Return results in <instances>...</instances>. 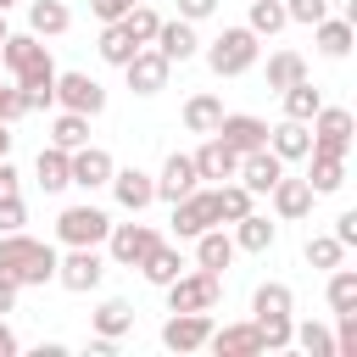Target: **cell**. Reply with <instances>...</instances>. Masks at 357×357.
Wrapping results in <instances>:
<instances>
[{
	"instance_id": "39",
	"label": "cell",
	"mask_w": 357,
	"mask_h": 357,
	"mask_svg": "<svg viewBox=\"0 0 357 357\" xmlns=\"http://www.w3.org/2000/svg\"><path fill=\"white\" fill-rule=\"evenodd\" d=\"M301 351H312V357H335V340H329V329H318V324H301Z\"/></svg>"
},
{
	"instance_id": "13",
	"label": "cell",
	"mask_w": 357,
	"mask_h": 357,
	"mask_svg": "<svg viewBox=\"0 0 357 357\" xmlns=\"http://www.w3.org/2000/svg\"><path fill=\"white\" fill-rule=\"evenodd\" d=\"M195 178H201V173H195V162L173 151V156H167V167H162V178H156V190H162L167 201H178V195H190V190H195Z\"/></svg>"
},
{
	"instance_id": "29",
	"label": "cell",
	"mask_w": 357,
	"mask_h": 357,
	"mask_svg": "<svg viewBox=\"0 0 357 357\" xmlns=\"http://www.w3.org/2000/svg\"><path fill=\"white\" fill-rule=\"evenodd\" d=\"M301 73H307V67H301V56H296V50H279V56L268 61V84H273V89H290Z\"/></svg>"
},
{
	"instance_id": "25",
	"label": "cell",
	"mask_w": 357,
	"mask_h": 357,
	"mask_svg": "<svg viewBox=\"0 0 357 357\" xmlns=\"http://www.w3.org/2000/svg\"><path fill=\"white\" fill-rule=\"evenodd\" d=\"M218 117H223V106H218L212 95H195V100L184 106V123H190L195 134H212V128H218Z\"/></svg>"
},
{
	"instance_id": "22",
	"label": "cell",
	"mask_w": 357,
	"mask_h": 357,
	"mask_svg": "<svg viewBox=\"0 0 357 357\" xmlns=\"http://www.w3.org/2000/svg\"><path fill=\"white\" fill-rule=\"evenodd\" d=\"M134 50H139V45H134V33H128V28H123V17H117V22H112V28H106V33H100V56H106V61H117V67H123V61H128V56H134Z\"/></svg>"
},
{
	"instance_id": "52",
	"label": "cell",
	"mask_w": 357,
	"mask_h": 357,
	"mask_svg": "<svg viewBox=\"0 0 357 357\" xmlns=\"http://www.w3.org/2000/svg\"><path fill=\"white\" fill-rule=\"evenodd\" d=\"M0 45H6V11H0Z\"/></svg>"
},
{
	"instance_id": "45",
	"label": "cell",
	"mask_w": 357,
	"mask_h": 357,
	"mask_svg": "<svg viewBox=\"0 0 357 357\" xmlns=\"http://www.w3.org/2000/svg\"><path fill=\"white\" fill-rule=\"evenodd\" d=\"M340 351H346V357L357 351V318H351V312H340Z\"/></svg>"
},
{
	"instance_id": "24",
	"label": "cell",
	"mask_w": 357,
	"mask_h": 357,
	"mask_svg": "<svg viewBox=\"0 0 357 357\" xmlns=\"http://www.w3.org/2000/svg\"><path fill=\"white\" fill-rule=\"evenodd\" d=\"M284 112H290V117H296V123H307V117H312V112H318V89H312V84H307V78H296V84H290V89H284Z\"/></svg>"
},
{
	"instance_id": "49",
	"label": "cell",
	"mask_w": 357,
	"mask_h": 357,
	"mask_svg": "<svg viewBox=\"0 0 357 357\" xmlns=\"http://www.w3.org/2000/svg\"><path fill=\"white\" fill-rule=\"evenodd\" d=\"M178 6H184V17H206L212 11V0H178Z\"/></svg>"
},
{
	"instance_id": "23",
	"label": "cell",
	"mask_w": 357,
	"mask_h": 357,
	"mask_svg": "<svg viewBox=\"0 0 357 357\" xmlns=\"http://www.w3.org/2000/svg\"><path fill=\"white\" fill-rule=\"evenodd\" d=\"M151 195H156V184H151V178H145L139 167H128V173H117V201H123V206H145Z\"/></svg>"
},
{
	"instance_id": "1",
	"label": "cell",
	"mask_w": 357,
	"mask_h": 357,
	"mask_svg": "<svg viewBox=\"0 0 357 357\" xmlns=\"http://www.w3.org/2000/svg\"><path fill=\"white\" fill-rule=\"evenodd\" d=\"M0 273L11 279V284H45L50 273H56V251L45 245V240H28V234H6L0 240Z\"/></svg>"
},
{
	"instance_id": "46",
	"label": "cell",
	"mask_w": 357,
	"mask_h": 357,
	"mask_svg": "<svg viewBox=\"0 0 357 357\" xmlns=\"http://www.w3.org/2000/svg\"><path fill=\"white\" fill-rule=\"evenodd\" d=\"M335 240H340V245H351V240H357V212H340V223H335Z\"/></svg>"
},
{
	"instance_id": "11",
	"label": "cell",
	"mask_w": 357,
	"mask_h": 357,
	"mask_svg": "<svg viewBox=\"0 0 357 357\" xmlns=\"http://www.w3.org/2000/svg\"><path fill=\"white\" fill-rule=\"evenodd\" d=\"M206 335H212L206 312H178V318H167V329H162V340H167L173 351H195Z\"/></svg>"
},
{
	"instance_id": "4",
	"label": "cell",
	"mask_w": 357,
	"mask_h": 357,
	"mask_svg": "<svg viewBox=\"0 0 357 357\" xmlns=\"http://www.w3.org/2000/svg\"><path fill=\"white\" fill-rule=\"evenodd\" d=\"M56 223H61V240H73V245H95V240H106V229H112L100 206H67Z\"/></svg>"
},
{
	"instance_id": "36",
	"label": "cell",
	"mask_w": 357,
	"mask_h": 357,
	"mask_svg": "<svg viewBox=\"0 0 357 357\" xmlns=\"http://www.w3.org/2000/svg\"><path fill=\"white\" fill-rule=\"evenodd\" d=\"M329 307H335V312H357V273L340 268V273L329 279Z\"/></svg>"
},
{
	"instance_id": "27",
	"label": "cell",
	"mask_w": 357,
	"mask_h": 357,
	"mask_svg": "<svg viewBox=\"0 0 357 357\" xmlns=\"http://www.w3.org/2000/svg\"><path fill=\"white\" fill-rule=\"evenodd\" d=\"M212 206H218V218H245L251 212V190L245 184H223V190H212Z\"/></svg>"
},
{
	"instance_id": "21",
	"label": "cell",
	"mask_w": 357,
	"mask_h": 357,
	"mask_svg": "<svg viewBox=\"0 0 357 357\" xmlns=\"http://www.w3.org/2000/svg\"><path fill=\"white\" fill-rule=\"evenodd\" d=\"M307 151H312L307 123H296V117H290V123H279V128H273V156H279V162H284V156H307Z\"/></svg>"
},
{
	"instance_id": "9",
	"label": "cell",
	"mask_w": 357,
	"mask_h": 357,
	"mask_svg": "<svg viewBox=\"0 0 357 357\" xmlns=\"http://www.w3.org/2000/svg\"><path fill=\"white\" fill-rule=\"evenodd\" d=\"M173 223H178V234H201V229H212L218 223V206H212V195H178L173 201Z\"/></svg>"
},
{
	"instance_id": "15",
	"label": "cell",
	"mask_w": 357,
	"mask_h": 357,
	"mask_svg": "<svg viewBox=\"0 0 357 357\" xmlns=\"http://www.w3.org/2000/svg\"><path fill=\"white\" fill-rule=\"evenodd\" d=\"M245 190H273L279 184V156L268 151V145H257V151H245Z\"/></svg>"
},
{
	"instance_id": "20",
	"label": "cell",
	"mask_w": 357,
	"mask_h": 357,
	"mask_svg": "<svg viewBox=\"0 0 357 357\" xmlns=\"http://www.w3.org/2000/svg\"><path fill=\"white\" fill-rule=\"evenodd\" d=\"M139 268H145V279H151V284H167V279H178L184 257H178L173 245H162V240H156V245L145 251V262H139Z\"/></svg>"
},
{
	"instance_id": "26",
	"label": "cell",
	"mask_w": 357,
	"mask_h": 357,
	"mask_svg": "<svg viewBox=\"0 0 357 357\" xmlns=\"http://www.w3.org/2000/svg\"><path fill=\"white\" fill-rule=\"evenodd\" d=\"M33 173H39L45 190H61V184H67V151H61V145H56V151H39Z\"/></svg>"
},
{
	"instance_id": "8",
	"label": "cell",
	"mask_w": 357,
	"mask_h": 357,
	"mask_svg": "<svg viewBox=\"0 0 357 357\" xmlns=\"http://www.w3.org/2000/svg\"><path fill=\"white\" fill-rule=\"evenodd\" d=\"M190 162H195V173H201V178H234V167H240V151H234V145H223V139L212 134V139H206V145H201Z\"/></svg>"
},
{
	"instance_id": "14",
	"label": "cell",
	"mask_w": 357,
	"mask_h": 357,
	"mask_svg": "<svg viewBox=\"0 0 357 357\" xmlns=\"http://www.w3.org/2000/svg\"><path fill=\"white\" fill-rule=\"evenodd\" d=\"M56 273H61V284H67V290H89V284L100 279V257H95L89 245H78V251H73Z\"/></svg>"
},
{
	"instance_id": "44",
	"label": "cell",
	"mask_w": 357,
	"mask_h": 357,
	"mask_svg": "<svg viewBox=\"0 0 357 357\" xmlns=\"http://www.w3.org/2000/svg\"><path fill=\"white\" fill-rule=\"evenodd\" d=\"M324 11H329V0H290L284 17H296V22H324Z\"/></svg>"
},
{
	"instance_id": "18",
	"label": "cell",
	"mask_w": 357,
	"mask_h": 357,
	"mask_svg": "<svg viewBox=\"0 0 357 357\" xmlns=\"http://www.w3.org/2000/svg\"><path fill=\"white\" fill-rule=\"evenodd\" d=\"M273 206H279L284 218H301V212L312 206V184H307V178H284V173H279V184H273Z\"/></svg>"
},
{
	"instance_id": "32",
	"label": "cell",
	"mask_w": 357,
	"mask_h": 357,
	"mask_svg": "<svg viewBox=\"0 0 357 357\" xmlns=\"http://www.w3.org/2000/svg\"><path fill=\"white\" fill-rule=\"evenodd\" d=\"M234 223H240V245H245V251H268V245H273V223H268V218H251V212H245V218H234Z\"/></svg>"
},
{
	"instance_id": "28",
	"label": "cell",
	"mask_w": 357,
	"mask_h": 357,
	"mask_svg": "<svg viewBox=\"0 0 357 357\" xmlns=\"http://www.w3.org/2000/svg\"><path fill=\"white\" fill-rule=\"evenodd\" d=\"M229 257H234V240L229 234H212V229H201V268H229Z\"/></svg>"
},
{
	"instance_id": "42",
	"label": "cell",
	"mask_w": 357,
	"mask_h": 357,
	"mask_svg": "<svg viewBox=\"0 0 357 357\" xmlns=\"http://www.w3.org/2000/svg\"><path fill=\"white\" fill-rule=\"evenodd\" d=\"M307 262L335 268V262H340V240H307Z\"/></svg>"
},
{
	"instance_id": "53",
	"label": "cell",
	"mask_w": 357,
	"mask_h": 357,
	"mask_svg": "<svg viewBox=\"0 0 357 357\" xmlns=\"http://www.w3.org/2000/svg\"><path fill=\"white\" fill-rule=\"evenodd\" d=\"M6 6H11V0H0V11H6Z\"/></svg>"
},
{
	"instance_id": "7",
	"label": "cell",
	"mask_w": 357,
	"mask_h": 357,
	"mask_svg": "<svg viewBox=\"0 0 357 357\" xmlns=\"http://www.w3.org/2000/svg\"><path fill=\"white\" fill-rule=\"evenodd\" d=\"M223 145H234V151H257L262 139H268V123L262 117H245V112H234V117H218V128H212Z\"/></svg>"
},
{
	"instance_id": "33",
	"label": "cell",
	"mask_w": 357,
	"mask_h": 357,
	"mask_svg": "<svg viewBox=\"0 0 357 357\" xmlns=\"http://www.w3.org/2000/svg\"><path fill=\"white\" fill-rule=\"evenodd\" d=\"M128 324H134V307H128V301H106V307L95 312V329H100L106 340H112V335H123Z\"/></svg>"
},
{
	"instance_id": "31",
	"label": "cell",
	"mask_w": 357,
	"mask_h": 357,
	"mask_svg": "<svg viewBox=\"0 0 357 357\" xmlns=\"http://www.w3.org/2000/svg\"><path fill=\"white\" fill-rule=\"evenodd\" d=\"M312 190H335L340 184V151H312Z\"/></svg>"
},
{
	"instance_id": "12",
	"label": "cell",
	"mask_w": 357,
	"mask_h": 357,
	"mask_svg": "<svg viewBox=\"0 0 357 357\" xmlns=\"http://www.w3.org/2000/svg\"><path fill=\"white\" fill-rule=\"evenodd\" d=\"M106 178H112V156L106 151H78L67 162V184H84L89 190V184H106Z\"/></svg>"
},
{
	"instance_id": "40",
	"label": "cell",
	"mask_w": 357,
	"mask_h": 357,
	"mask_svg": "<svg viewBox=\"0 0 357 357\" xmlns=\"http://www.w3.org/2000/svg\"><path fill=\"white\" fill-rule=\"evenodd\" d=\"M318 45H324L329 56H340V50L351 45V22H324V28H318Z\"/></svg>"
},
{
	"instance_id": "2",
	"label": "cell",
	"mask_w": 357,
	"mask_h": 357,
	"mask_svg": "<svg viewBox=\"0 0 357 357\" xmlns=\"http://www.w3.org/2000/svg\"><path fill=\"white\" fill-rule=\"evenodd\" d=\"M167 290H173V312H206V307L218 301V273H212V268L178 273V279H167Z\"/></svg>"
},
{
	"instance_id": "37",
	"label": "cell",
	"mask_w": 357,
	"mask_h": 357,
	"mask_svg": "<svg viewBox=\"0 0 357 357\" xmlns=\"http://www.w3.org/2000/svg\"><path fill=\"white\" fill-rule=\"evenodd\" d=\"M257 340L262 346H284L290 340V318L284 312H257Z\"/></svg>"
},
{
	"instance_id": "30",
	"label": "cell",
	"mask_w": 357,
	"mask_h": 357,
	"mask_svg": "<svg viewBox=\"0 0 357 357\" xmlns=\"http://www.w3.org/2000/svg\"><path fill=\"white\" fill-rule=\"evenodd\" d=\"M84 139H89V123H84V112H61V117H56V145H61V151H78Z\"/></svg>"
},
{
	"instance_id": "3",
	"label": "cell",
	"mask_w": 357,
	"mask_h": 357,
	"mask_svg": "<svg viewBox=\"0 0 357 357\" xmlns=\"http://www.w3.org/2000/svg\"><path fill=\"white\" fill-rule=\"evenodd\" d=\"M251 56H257V33L251 28H223L212 39V73H240V67H251Z\"/></svg>"
},
{
	"instance_id": "43",
	"label": "cell",
	"mask_w": 357,
	"mask_h": 357,
	"mask_svg": "<svg viewBox=\"0 0 357 357\" xmlns=\"http://www.w3.org/2000/svg\"><path fill=\"white\" fill-rule=\"evenodd\" d=\"M17 223H22V195H17V190H0V229L11 234Z\"/></svg>"
},
{
	"instance_id": "16",
	"label": "cell",
	"mask_w": 357,
	"mask_h": 357,
	"mask_svg": "<svg viewBox=\"0 0 357 357\" xmlns=\"http://www.w3.org/2000/svg\"><path fill=\"white\" fill-rule=\"evenodd\" d=\"M223 357H251V351H262V340H257V324H229V329H218V335H206Z\"/></svg>"
},
{
	"instance_id": "41",
	"label": "cell",
	"mask_w": 357,
	"mask_h": 357,
	"mask_svg": "<svg viewBox=\"0 0 357 357\" xmlns=\"http://www.w3.org/2000/svg\"><path fill=\"white\" fill-rule=\"evenodd\" d=\"M251 307H257V312H290V290H284V284H262Z\"/></svg>"
},
{
	"instance_id": "17",
	"label": "cell",
	"mask_w": 357,
	"mask_h": 357,
	"mask_svg": "<svg viewBox=\"0 0 357 357\" xmlns=\"http://www.w3.org/2000/svg\"><path fill=\"white\" fill-rule=\"evenodd\" d=\"M346 139H351V112L340 106L318 112V151H346Z\"/></svg>"
},
{
	"instance_id": "19",
	"label": "cell",
	"mask_w": 357,
	"mask_h": 357,
	"mask_svg": "<svg viewBox=\"0 0 357 357\" xmlns=\"http://www.w3.org/2000/svg\"><path fill=\"white\" fill-rule=\"evenodd\" d=\"M156 50H162L167 61H184V56L195 50V28H190V22H162V28H156Z\"/></svg>"
},
{
	"instance_id": "48",
	"label": "cell",
	"mask_w": 357,
	"mask_h": 357,
	"mask_svg": "<svg viewBox=\"0 0 357 357\" xmlns=\"http://www.w3.org/2000/svg\"><path fill=\"white\" fill-rule=\"evenodd\" d=\"M11 301H17V284L0 273V312H11Z\"/></svg>"
},
{
	"instance_id": "10",
	"label": "cell",
	"mask_w": 357,
	"mask_h": 357,
	"mask_svg": "<svg viewBox=\"0 0 357 357\" xmlns=\"http://www.w3.org/2000/svg\"><path fill=\"white\" fill-rule=\"evenodd\" d=\"M106 234H112V257H117V262H134V268H139L145 251L156 245V234H151L145 223H117V229H106Z\"/></svg>"
},
{
	"instance_id": "50",
	"label": "cell",
	"mask_w": 357,
	"mask_h": 357,
	"mask_svg": "<svg viewBox=\"0 0 357 357\" xmlns=\"http://www.w3.org/2000/svg\"><path fill=\"white\" fill-rule=\"evenodd\" d=\"M11 351H17V335H11L6 324H0V357H11Z\"/></svg>"
},
{
	"instance_id": "54",
	"label": "cell",
	"mask_w": 357,
	"mask_h": 357,
	"mask_svg": "<svg viewBox=\"0 0 357 357\" xmlns=\"http://www.w3.org/2000/svg\"><path fill=\"white\" fill-rule=\"evenodd\" d=\"M0 95H6V89H0Z\"/></svg>"
},
{
	"instance_id": "47",
	"label": "cell",
	"mask_w": 357,
	"mask_h": 357,
	"mask_svg": "<svg viewBox=\"0 0 357 357\" xmlns=\"http://www.w3.org/2000/svg\"><path fill=\"white\" fill-rule=\"evenodd\" d=\"M89 6H95V11L106 17V22H117V17H123V11L134 6V0H89Z\"/></svg>"
},
{
	"instance_id": "35",
	"label": "cell",
	"mask_w": 357,
	"mask_h": 357,
	"mask_svg": "<svg viewBox=\"0 0 357 357\" xmlns=\"http://www.w3.org/2000/svg\"><path fill=\"white\" fill-rule=\"evenodd\" d=\"M123 28L134 33V45H145V39H156L162 17H156V11H145V6H128V11H123Z\"/></svg>"
},
{
	"instance_id": "38",
	"label": "cell",
	"mask_w": 357,
	"mask_h": 357,
	"mask_svg": "<svg viewBox=\"0 0 357 357\" xmlns=\"http://www.w3.org/2000/svg\"><path fill=\"white\" fill-rule=\"evenodd\" d=\"M284 28V6L279 0H251V33H273Z\"/></svg>"
},
{
	"instance_id": "6",
	"label": "cell",
	"mask_w": 357,
	"mask_h": 357,
	"mask_svg": "<svg viewBox=\"0 0 357 357\" xmlns=\"http://www.w3.org/2000/svg\"><path fill=\"white\" fill-rule=\"evenodd\" d=\"M56 95L67 100V112H100L106 106V89L95 78H84V73H61L56 78Z\"/></svg>"
},
{
	"instance_id": "5",
	"label": "cell",
	"mask_w": 357,
	"mask_h": 357,
	"mask_svg": "<svg viewBox=\"0 0 357 357\" xmlns=\"http://www.w3.org/2000/svg\"><path fill=\"white\" fill-rule=\"evenodd\" d=\"M123 67H128V84H134L139 95H151V89H162V84H167V67H173V61H167L162 50H134Z\"/></svg>"
},
{
	"instance_id": "51",
	"label": "cell",
	"mask_w": 357,
	"mask_h": 357,
	"mask_svg": "<svg viewBox=\"0 0 357 357\" xmlns=\"http://www.w3.org/2000/svg\"><path fill=\"white\" fill-rule=\"evenodd\" d=\"M6 145H11V134H6V128H0V156H6Z\"/></svg>"
},
{
	"instance_id": "34",
	"label": "cell",
	"mask_w": 357,
	"mask_h": 357,
	"mask_svg": "<svg viewBox=\"0 0 357 357\" xmlns=\"http://www.w3.org/2000/svg\"><path fill=\"white\" fill-rule=\"evenodd\" d=\"M67 28V6L61 0H33V33H61Z\"/></svg>"
}]
</instances>
